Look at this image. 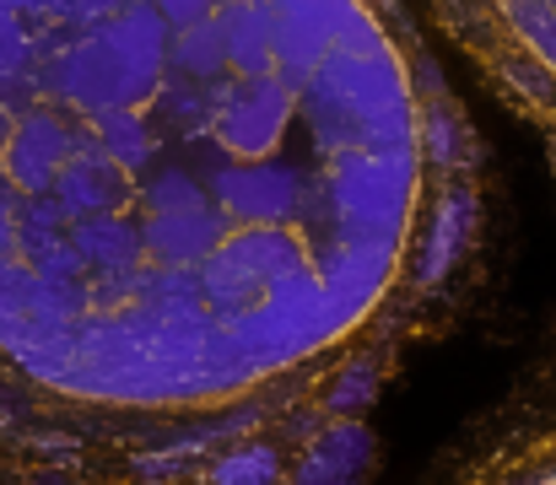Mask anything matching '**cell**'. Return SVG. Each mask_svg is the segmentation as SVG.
Wrapping results in <instances>:
<instances>
[{
  "instance_id": "obj_1",
  "label": "cell",
  "mask_w": 556,
  "mask_h": 485,
  "mask_svg": "<svg viewBox=\"0 0 556 485\" xmlns=\"http://www.w3.org/2000/svg\"><path fill=\"white\" fill-rule=\"evenodd\" d=\"M486 243L405 0H0V485H368Z\"/></svg>"
},
{
  "instance_id": "obj_2",
  "label": "cell",
  "mask_w": 556,
  "mask_h": 485,
  "mask_svg": "<svg viewBox=\"0 0 556 485\" xmlns=\"http://www.w3.org/2000/svg\"><path fill=\"white\" fill-rule=\"evenodd\" d=\"M492 92L541 130L556 173V0H427Z\"/></svg>"
}]
</instances>
